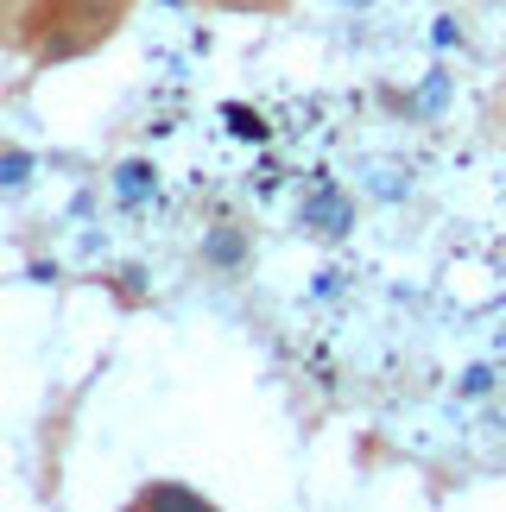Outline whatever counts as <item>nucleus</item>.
I'll return each mask as SVG.
<instances>
[{"instance_id":"2","label":"nucleus","mask_w":506,"mask_h":512,"mask_svg":"<svg viewBox=\"0 0 506 512\" xmlns=\"http://www.w3.org/2000/svg\"><path fill=\"white\" fill-rule=\"evenodd\" d=\"M140 506H190V512H203L209 500H203V494H190V487H146Z\"/></svg>"},{"instance_id":"4","label":"nucleus","mask_w":506,"mask_h":512,"mask_svg":"<svg viewBox=\"0 0 506 512\" xmlns=\"http://www.w3.org/2000/svg\"><path fill=\"white\" fill-rule=\"evenodd\" d=\"M26 171H32L26 152H7V159H0V184H26Z\"/></svg>"},{"instance_id":"1","label":"nucleus","mask_w":506,"mask_h":512,"mask_svg":"<svg viewBox=\"0 0 506 512\" xmlns=\"http://www.w3.org/2000/svg\"><path fill=\"white\" fill-rule=\"evenodd\" d=\"M203 260H209V266H241V260H247V234H241V228H216V234L203 241Z\"/></svg>"},{"instance_id":"3","label":"nucleus","mask_w":506,"mask_h":512,"mask_svg":"<svg viewBox=\"0 0 506 512\" xmlns=\"http://www.w3.org/2000/svg\"><path fill=\"white\" fill-rule=\"evenodd\" d=\"M146 190H152V165H140V159L121 165V196H127V203H140Z\"/></svg>"}]
</instances>
